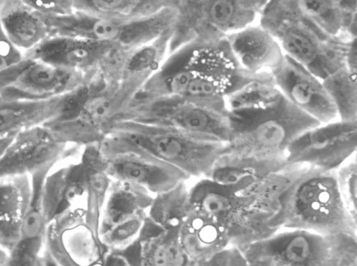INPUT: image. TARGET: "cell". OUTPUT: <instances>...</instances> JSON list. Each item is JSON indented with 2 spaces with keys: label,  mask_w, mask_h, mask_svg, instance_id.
<instances>
[{
  "label": "cell",
  "mask_w": 357,
  "mask_h": 266,
  "mask_svg": "<svg viewBox=\"0 0 357 266\" xmlns=\"http://www.w3.org/2000/svg\"><path fill=\"white\" fill-rule=\"evenodd\" d=\"M100 148L112 180L139 186L152 195L190 178L183 171L122 139L108 135L100 142Z\"/></svg>",
  "instance_id": "52a82bcc"
},
{
  "label": "cell",
  "mask_w": 357,
  "mask_h": 266,
  "mask_svg": "<svg viewBox=\"0 0 357 266\" xmlns=\"http://www.w3.org/2000/svg\"><path fill=\"white\" fill-rule=\"evenodd\" d=\"M169 1L81 0L73 1L74 10L120 19L153 15L172 3Z\"/></svg>",
  "instance_id": "f546056e"
},
{
  "label": "cell",
  "mask_w": 357,
  "mask_h": 266,
  "mask_svg": "<svg viewBox=\"0 0 357 266\" xmlns=\"http://www.w3.org/2000/svg\"><path fill=\"white\" fill-rule=\"evenodd\" d=\"M33 10L42 16L59 17L73 12V1L63 0H24Z\"/></svg>",
  "instance_id": "74e56055"
},
{
  "label": "cell",
  "mask_w": 357,
  "mask_h": 266,
  "mask_svg": "<svg viewBox=\"0 0 357 266\" xmlns=\"http://www.w3.org/2000/svg\"><path fill=\"white\" fill-rule=\"evenodd\" d=\"M322 83L335 105L339 120L357 122V74L345 66Z\"/></svg>",
  "instance_id": "1f68e13d"
},
{
  "label": "cell",
  "mask_w": 357,
  "mask_h": 266,
  "mask_svg": "<svg viewBox=\"0 0 357 266\" xmlns=\"http://www.w3.org/2000/svg\"><path fill=\"white\" fill-rule=\"evenodd\" d=\"M31 196L30 175L0 179V245L8 253L17 241Z\"/></svg>",
  "instance_id": "603a6c76"
},
{
  "label": "cell",
  "mask_w": 357,
  "mask_h": 266,
  "mask_svg": "<svg viewBox=\"0 0 357 266\" xmlns=\"http://www.w3.org/2000/svg\"><path fill=\"white\" fill-rule=\"evenodd\" d=\"M229 141L222 153L273 159L284 157L291 142L321 125L276 91L246 106L229 109Z\"/></svg>",
  "instance_id": "6da1fadb"
},
{
  "label": "cell",
  "mask_w": 357,
  "mask_h": 266,
  "mask_svg": "<svg viewBox=\"0 0 357 266\" xmlns=\"http://www.w3.org/2000/svg\"><path fill=\"white\" fill-rule=\"evenodd\" d=\"M179 240L189 261L208 259L231 247L225 228L215 219L192 206L179 230Z\"/></svg>",
  "instance_id": "7402d4cb"
},
{
  "label": "cell",
  "mask_w": 357,
  "mask_h": 266,
  "mask_svg": "<svg viewBox=\"0 0 357 266\" xmlns=\"http://www.w3.org/2000/svg\"><path fill=\"white\" fill-rule=\"evenodd\" d=\"M50 36H66L114 45L126 52L138 45L137 19H120L74 10L59 17L40 15Z\"/></svg>",
  "instance_id": "4fadbf2b"
},
{
  "label": "cell",
  "mask_w": 357,
  "mask_h": 266,
  "mask_svg": "<svg viewBox=\"0 0 357 266\" xmlns=\"http://www.w3.org/2000/svg\"><path fill=\"white\" fill-rule=\"evenodd\" d=\"M347 266H357V263L349 265Z\"/></svg>",
  "instance_id": "f6af8a7d"
},
{
  "label": "cell",
  "mask_w": 357,
  "mask_h": 266,
  "mask_svg": "<svg viewBox=\"0 0 357 266\" xmlns=\"http://www.w3.org/2000/svg\"><path fill=\"white\" fill-rule=\"evenodd\" d=\"M45 249L61 266H128L102 243L86 219L83 203L48 224Z\"/></svg>",
  "instance_id": "8992f818"
},
{
  "label": "cell",
  "mask_w": 357,
  "mask_h": 266,
  "mask_svg": "<svg viewBox=\"0 0 357 266\" xmlns=\"http://www.w3.org/2000/svg\"><path fill=\"white\" fill-rule=\"evenodd\" d=\"M116 47L109 44L73 37L49 36L23 55L60 68L86 75L101 66Z\"/></svg>",
  "instance_id": "2e32d148"
},
{
  "label": "cell",
  "mask_w": 357,
  "mask_h": 266,
  "mask_svg": "<svg viewBox=\"0 0 357 266\" xmlns=\"http://www.w3.org/2000/svg\"><path fill=\"white\" fill-rule=\"evenodd\" d=\"M85 75L60 68L24 56L0 72V100L43 101L61 95L77 86Z\"/></svg>",
  "instance_id": "9c48e42d"
},
{
  "label": "cell",
  "mask_w": 357,
  "mask_h": 266,
  "mask_svg": "<svg viewBox=\"0 0 357 266\" xmlns=\"http://www.w3.org/2000/svg\"><path fill=\"white\" fill-rule=\"evenodd\" d=\"M305 166L287 164L280 169L268 174L252 189L242 195L249 197L259 210L271 218L275 210L280 196Z\"/></svg>",
  "instance_id": "4dcf8cb0"
},
{
  "label": "cell",
  "mask_w": 357,
  "mask_h": 266,
  "mask_svg": "<svg viewBox=\"0 0 357 266\" xmlns=\"http://www.w3.org/2000/svg\"><path fill=\"white\" fill-rule=\"evenodd\" d=\"M351 41H346L339 37L330 38L315 59L306 68L320 80H324L346 66L347 52Z\"/></svg>",
  "instance_id": "e575fe53"
},
{
  "label": "cell",
  "mask_w": 357,
  "mask_h": 266,
  "mask_svg": "<svg viewBox=\"0 0 357 266\" xmlns=\"http://www.w3.org/2000/svg\"><path fill=\"white\" fill-rule=\"evenodd\" d=\"M3 0H0V7ZM24 55L9 40L0 22V72L20 61Z\"/></svg>",
  "instance_id": "ab89813d"
},
{
  "label": "cell",
  "mask_w": 357,
  "mask_h": 266,
  "mask_svg": "<svg viewBox=\"0 0 357 266\" xmlns=\"http://www.w3.org/2000/svg\"><path fill=\"white\" fill-rule=\"evenodd\" d=\"M68 145L59 141L45 125L17 134L0 157V179L53 169L66 157Z\"/></svg>",
  "instance_id": "7c38bea8"
},
{
  "label": "cell",
  "mask_w": 357,
  "mask_h": 266,
  "mask_svg": "<svg viewBox=\"0 0 357 266\" xmlns=\"http://www.w3.org/2000/svg\"><path fill=\"white\" fill-rule=\"evenodd\" d=\"M115 256L128 266H185L189 262L178 230L157 231L146 224L139 240Z\"/></svg>",
  "instance_id": "ffe728a7"
},
{
  "label": "cell",
  "mask_w": 357,
  "mask_h": 266,
  "mask_svg": "<svg viewBox=\"0 0 357 266\" xmlns=\"http://www.w3.org/2000/svg\"><path fill=\"white\" fill-rule=\"evenodd\" d=\"M292 3L303 18L324 33L338 37L342 22L340 0H295Z\"/></svg>",
  "instance_id": "d6a6232c"
},
{
  "label": "cell",
  "mask_w": 357,
  "mask_h": 266,
  "mask_svg": "<svg viewBox=\"0 0 357 266\" xmlns=\"http://www.w3.org/2000/svg\"><path fill=\"white\" fill-rule=\"evenodd\" d=\"M61 107V95L43 101L0 100V138L15 136L54 120Z\"/></svg>",
  "instance_id": "484cf974"
},
{
  "label": "cell",
  "mask_w": 357,
  "mask_h": 266,
  "mask_svg": "<svg viewBox=\"0 0 357 266\" xmlns=\"http://www.w3.org/2000/svg\"><path fill=\"white\" fill-rule=\"evenodd\" d=\"M185 266H248V264L242 251L231 246L208 259L189 261Z\"/></svg>",
  "instance_id": "8d00e7d4"
},
{
  "label": "cell",
  "mask_w": 357,
  "mask_h": 266,
  "mask_svg": "<svg viewBox=\"0 0 357 266\" xmlns=\"http://www.w3.org/2000/svg\"><path fill=\"white\" fill-rule=\"evenodd\" d=\"M79 161L85 179L83 206L86 219L99 233L102 210L112 180L107 171V162L102 152L100 143L83 146Z\"/></svg>",
  "instance_id": "d4e9b609"
},
{
  "label": "cell",
  "mask_w": 357,
  "mask_h": 266,
  "mask_svg": "<svg viewBox=\"0 0 357 266\" xmlns=\"http://www.w3.org/2000/svg\"><path fill=\"white\" fill-rule=\"evenodd\" d=\"M267 1L211 0L183 1L184 17L198 34L209 29L227 36L254 24Z\"/></svg>",
  "instance_id": "9a60e30c"
},
{
  "label": "cell",
  "mask_w": 357,
  "mask_h": 266,
  "mask_svg": "<svg viewBox=\"0 0 357 266\" xmlns=\"http://www.w3.org/2000/svg\"><path fill=\"white\" fill-rule=\"evenodd\" d=\"M52 169L33 173L31 199L20 226L17 241L8 253L7 266H36L45 249L48 222L42 202L43 181Z\"/></svg>",
  "instance_id": "e0dca14e"
},
{
  "label": "cell",
  "mask_w": 357,
  "mask_h": 266,
  "mask_svg": "<svg viewBox=\"0 0 357 266\" xmlns=\"http://www.w3.org/2000/svg\"><path fill=\"white\" fill-rule=\"evenodd\" d=\"M357 122L321 124L297 136L288 147L285 161L326 171H335L356 154Z\"/></svg>",
  "instance_id": "ba28073f"
},
{
  "label": "cell",
  "mask_w": 357,
  "mask_h": 266,
  "mask_svg": "<svg viewBox=\"0 0 357 266\" xmlns=\"http://www.w3.org/2000/svg\"><path fill=\"white\" fill-rule=\"evenodd\" d=\"M192 206L215 219L227 230L231 244L239 249L275 232L270 216L259 210L251 199L234 193L203 178L189 189Z\"/></svg>",
  "instance_id": "5b68a950"
},
{
  "label": "cell",
  "mask_w": 357,
  "mask_h": 266,
  "mask_svg": "<svg viewBox=\"0 0 357 266\" xmlns=\"http://www.w3.org/2000/svg\"><path fill=\"white\" fill-rule=\"evenodd\" d=\"M275 230H301L357 237V222L344 205L335 171L305 166L278 198L268 221Z\"/></svg>",
  "instance_id": "7a4b0ae2"
},
{
  "label": "cell",
  "mask_w": 357,
  "mask_h": 266,
  "mask_svg": "<svg viewBox=\"0 0 357 266\" xmlns=\"http://www.w3.org/2000/svg\"><path fill=\"white\" fill-rule=\"evenodd\" d=\"M226 36L237 63L250 74L272 73L283 61L284 54L279 43L259 24Z\"/></svg>",
  "instance_id": "ac0fdd59"
},
{
  "label": "cell",
  "mask_w": 357,
  "mask_h": 266,
  "mask_svg": "<svg viewBox=\"0 0 357 266\" xmlns=\"http://www.w3.org/2000/svg\"><path fill=\"white\" fill-rule=\"evenodd\" d=\"M259 24L276 39L285 55L305 68L331 38L303 18L292 0L267 1Z\"/></svg>",
  "instance_id": "30bf717a"
},
{
  "label": "cell",
  "mask_w": 357,
  "mask_h": 266,
  "mask_svg": "<svg viewBox=\"0 0 357 266\" xmlns=\"http://www.w3.org/2000/svg\"><path fill=\"white\" fill-rule=\"evenodd\" d=\"M153 195L139 186L112 180L102 210L99 234L112 226L147 212Z\"/></svg>",
  "instance_id": "83f0119b"
},
{
  "label": "cell",
  "mask_w": 357,
  "mask_h": 266,
  "mask_svg": "<svg viewBox=\"0 0 357 266\" xmlns=\"http://www.w3.org/2000/svg\"><path fill=\"white\" fill-rule=\"evenodd\" d=\"M84 194V173L79 159L49 172L42 188L43 206L48 224L82 203Z\"/></svg>",
  "instance_id": "44dd1931"
},
{
  "label": "cell",
  "mask_w": 357,
  "mask_h": 266,
  "mask_svg": "<svg viewBox=\"0 0 357 266\" xmlns=\"http://www.w3.org/2000/svg\"><path fill=\"white\" fill-rule=\"evenodd\" d=\"M286 164L284 157L258 159L222 152L205 178L234 193L244 194Z\"/></svg>",
  "instance_id": "d6986e66"
},
{
  "label": "cell",
  "mask_w": 357,
  "mask_h": 266,
  "mask_svg": "<svg viewBox=\"0 0 357 266\" xmlns=\"http://www.w3.org/2000/svg\"><path fill=\"white\" fill-rule=\"evenodd\" d=\"M147 212L119 222L99 234L105 247L113 253H119L137 242L142 232Z\"/></svg>",
  "instance_id": "836d02e7"
},
{
  "label": "cell",
  "mask_w": 357,
  "mask_h": 266,
  "mask_svg": "<svg viewBox=\"0 0 357 266\" xmlns=\"http://www.w3.org/2000/svg\"><path fill=\"white\" fill-rule=\"evenodd\" d=\"M14 136L0 138V157Z\"/></svg>",
  "instance_id": "7bdbcfd3"
},
{
  "label": "cell",
  "mask_w": 357,
  "mask_h": 266,
  "mask_svg": "<svg viewBox=\"0 0 357 266\" xmlns=\"http://www.w3.org/2000/svg\"><path fill=\"white\" fill-rule=\"evenodd\" d=\"M342 10V28L338 36L346 41L357 39V1L340 0Z\"/></svg>",
  "instance_id": "f35d334b"
},
{
  "label": "cell",
  "mask_w": 357,
  "mask_h": 266,
  "mask_svg": "<svg viewBox=\"0 0 357 266\" xmlns=\"http://www.w3.org/2000/svg\"><path fill=\"white\" fill-rule=\"evenodd\" d=\"M108 135L137 146L190 178H205L225 146L167 125L123 116L109 125Z\"/></svg>",
  "instance_id": "3957f363"
},
{
  "label": "cell",
  "mask_w": 357,
  "mask_h": 266,
  "mask_svg": "<svg viewBox=\"0 0 357 266\" xmlns=\"http://www.w3.org/2000/svg\"><path fill=\"white\" fill-rule=\"evenodd\" d=\"M240 250L248 266H347L357 263V237L279 230Z\"/></svg>",
  "instance_id": "277c9868"
},
{
  "label": "cell",
  "mask_w": 357,
  "mask_h": 266,
  "mask_svg": "<svg viewBox=\"0 0 357 266\" xmlns=\"http://www.w3.org/2000/svg\"><path fill=\"white\" fill-rule=\"evenodd\" d=\"M146 109L144 116H132L167 125L192 136L224 144L230 140L228 114L183 98H158Z\"/></svg>",
  "instance_id": "8fae6325"
},
{
  "label": "cell",
  "mask_w": 357,
  "mask_h": 266,
  "mask_svg": "<svg viewBox=\"0 0 357 266\" xmlns=\"http://www.w3.org/2000/svg\"><path fill=\"white\" fill-rule=\"evenodd\" d=\"M36 266H61L52 255L44 249L38 258Z\"/></svg>",
  "instance_id": "b9f144b4"
},
{
  "label": "cell",
  "mask_w": 357,
  "mask_h": 266,
  "mask_svg": "<svg viewBox=\"0 0 357 266\" xmlns=\"http://www.w3.org/2000/svg\"><path fill=\"white\" fill-rule=\"evenodd\" d=\"M352 40L349 46L346 56V67L351 72L357 74V42Z\"/></svg>",
  "instance_id": "60d3db41"
},
{
  "label": "cell",
  "mask_w": 357,
  "mask_h": 266,
  "mask_svg": "<svg viewBox=\"0 0 357 266\" xmlns=\"http://www.w3.org/2000/svg\"><path fill=\"white\" fill-rule=\"evenodd\" d=\"M8 253L1 245H0V266H7Z\"/></svg>",
  "instance_id": "ee69618b"
},
{
  "label": "cell",
  "mask_w": 357,
  "mask_h": 266,
  "mask_svg": "<svg viewBox=\"0 0 357 266\" xmlns=\"http://www.w3.org/2000/svg\"><path fill=\"white\" fill-rule=\"evenodd\" d=\"M335 173L340 198L349 214L356 219L357 162L356 155L342 164Z\"/></svg>",
  "instance_id": "d590c367"
},
{
  "label": "cell",
  "mask_w": 357,
  "mask_h": 266,
  "mask_svg": "<svg viewBox=\"0 0 357 266\" xmlns=\"http://www.w3.org/2000/svg\"><path fill=\"white\" fill-rule=\"evenodd\" d=\"M187 181L153 195L147 210V219L161 231L180 230L192 205Z\"/></svg>",
  "instance_id": "f1b7e54d"
},
{
  "label": "cell",
  "mask_w": 357,
  "mask_h": 266,
  "mask_svg": "<svg viewBox=\"0 0 357 266\" xmlns=\"http://www.w3.org/2000/svg\"><path fill=\"white\" fill-rule=\"evenodd\" d=\"M175 28H171L153 40L127 52L121 65L120 79L141 91L146 83L162 70Z\"/></svg>",
  "instance_id": "4316f807"
},
{
  "label": "cell",
  "mask_w": 357,
  "mask_h": 266,
  "mask_svg": "<svg viewBox=\"0 0 357 266\" xmlns=\"http://www.w3.org/2000/svg\"><path fill=\"white\" fill-rule=\"evenodd\" d=\"M272 75L280 91L296 108L321 124L339 120L322 81L304 65L284 54Z\"/></svg>",
  "instance_id": "5bb4252c"
},
{
  "label": "cell",
  "mask_w": 357,
  "mask_h": 266,
  "mask_svg": "<svg viewBox=\"0 0 357 266\" xmlns=\"http://www.w3.org/2000/svg\"><path fill=\"white\" fill-rule=\"evenodd\" d=\"M0 22L9 40L23 54L50 36L43 17L24 0H3L0 7Z\"/></svg>",
  "instance_id": "cb8c5ba5"
}]
</instances>
